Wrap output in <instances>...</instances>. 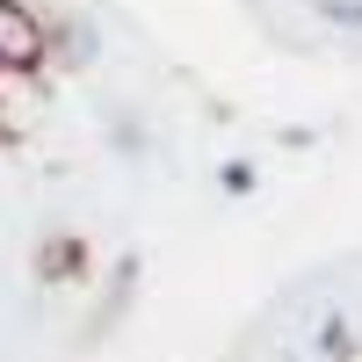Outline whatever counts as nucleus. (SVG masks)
<instances>
[{
    "label": "nucleus",
    "mask_w": 362,
    "mask_h": 362,
    "mask_svg": "<svg viewBox=\"0 0 362 362\" xmlns=\"http://www.w3.org/2000/svg\"><path fill=\"white\" fill-rule=\"evenodd\" d=\"M51 58L95 66V58H102V29H95V22H51Z\"/></svg>",
    "instance_id": "nucleus-3"
},
{
    "label": "nucleus",
    "mask_w": 362,
    "mask_h": 362,
    "mask_svg": "<svg viewBox=\"0 0 362 362\" xmlns=\"http://www.w3.org/2000/svg\"><path fill=\"white\" fill-rule=\"evenodd\" d=\"M312 355H319V362H348V355H355V326H348L341 312H326L319 334H312Z\"/></svg>",
    "instance_id": "nucleus-4"
},
{
    "label": "nucleus",
    "mask_w": 362,
    "mask_h": 362,
    "mask_svg": "<svg viewBox=\"0 0 362 362\" xmlns=\"http://www.w3.org/2000/svg\"><path fill=\"white\" fill-rule=\"evenodd\" d=\"M109 138H116V153H145V131H138V124H124V116L109 124Z\"/></svg>",
    "instance_id": "nucleus-7"
},
{
    "label": "nucleus",
    "mask_w": 362,
    "mask_h": 362,
    "mask_svg": "<svg viewBox=\"0 0 362 362\" xmlns=\"http://www.w3.org/2000/svg\"><path fill=\"white\" fill-rule=\"evenodd\" d=\"M312 15L326 29H341V37H362V0H312Z\"/></svg>",
    "instance_id": "nucleus-5"
},
{
    "label": "nucleus",
    "mask_w": 362,
    "mask_h": 362,
    "mask_svg": "<svg viewBox=\"0 0 362 362\" xmlns=\"http://www.w3.org/2000/svg\"><path fill=\"white\" fill-rule=\"evenodd\" d=\"M218 189H225V196H254V189H261V167H254V160H225V167H218Z\"/></svg>",
    "instance_id": "nucleus-6"
},
{
    "label": "nucleus",
    "mask_w": 362,
    "mask_h": 362,
    "mask_svg": "<svg viewBox=\"0 0 362 362\" xmlns=\"http://www.w3.org/2000/svg\"><path fill=\"white\" fill-rule=\"evenodd\" d=\"M29 276H37L44 290H73L95 276V247H87L80 232H44L37 254H29Z\"/></svg>",
    "instance_id": "nucleus-2"
},
{
    "label": "nucleus",
    "mask_w": 362,
    "mask_h": 362,
    "mask_svg": "<svg viewBox=\"0 0 362 362\" xmlns=\"http://www.w3.org/2000/svg\"><path fill=\"white\" fill-rule=\"evenodd\" d=\"M51 66V22L29 0H0V73H44Z\"/></svg>",
    "instance_id": "nucleus-1"
}]
</instances>
